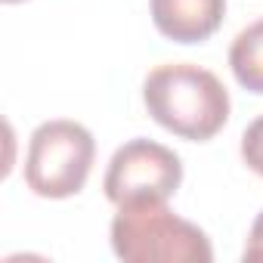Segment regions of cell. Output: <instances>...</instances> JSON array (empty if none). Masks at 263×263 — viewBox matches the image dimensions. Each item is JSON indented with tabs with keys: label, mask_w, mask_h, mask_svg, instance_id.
Here are the masks:
<instances>
[{
	"label": "cell",
	"mask_w": 263,
	"mask_h": 263,
	"mask_svg": "<svg viewBox=\"0 0 263 263\" xmlns=\"http://www.w3.org/2000/svg\"><path fill=\"white\" fill-rule=\"evenodd\" d=\"M149 115L189 143L214 140L229 121V93L220 78L192 62H171L149 71L143 84Z\"/></svg>",
	"instance_id": "1"
},
{
	"label": "cell",
	"mask_w": 263,
	"mask_h": 263,
	"mask_svg": "<svg viewBox=\"0 0 263 263\" xmlns=\"http://www.w3.org/2000/svg\"><path fill=\"white\" fill-rule=\"evenodd\" d=\"M111 251L127 263H211V238L177 217L167 201L118 208L111 220Z\"/></svg>",
	"instance_id": "2"
},
{
	"label": "cell",
	"mask_w": 263,
	"mask_h": 263,
	"mask_svg": "<svg viewBox=\"0 0 263 263\" xmlns=\"http://www.w3.org/2000/svg\"><path fill=\"white\" fill-rule=\"evenodd\" d=\"M96 158V140L78 121H44L25 155V183L41 198H71L84 189Z\"/></svg>",
	"instance_id": "3"
},
{
	"label": "cell",
	"mask_w": 263,
	"mask_h": 263,
	"mask_svg": "<svg viewBox=\"0 0 263 263\" xmlns=\"http://www.w3.org/2000/svg\"><path fill=\"white\" fill-rule=\"evenodd\" d=\"M183 183V161L174 149L152 140L124 143L105 171L102 189L115 208L140 201H167Z\"/></svg>",
	"instance_id": "4"
},
{
	"label": "cell",
	"mask_w": 263,
	"mask_h": 263,
	"mask_svg": "<svg viewBox=\"0 0 263 263\" xmlns=\"http://www.w3.org/2000/svg\"><path fill=\"white\" fill-rule=\"evenodd\" d=\"M226 16V0H152V22L174 44L208 41Z\"/></svg>",
	"instance_id": "5"
},
{
	"label": "cell",
	"mask_w": 263,
	"mask_h": 263,
	"mask_svg": "<svg viewBox=\"0 0 263 263\" xmlns=\"http://www.w3.org/2000/svg\"><path fill=\"white\" fill-rule=\"evenodd\" d=\"M229 68L245 90L263 96V19L235 34L229 47Z\"/></svg>",
	"instance_id": "6"
},
{
	"label": "cell",
	"mask_w": 263,
	"mask_h": 263,
	"mask_svg": "<svg viewBox=\"0 0 263 263\" xmlns=\"http://www.w3.org/2000/svg\"><path fill=\"white\" fill-rule=\"evenodd\" d=\"M241 158L254 174L263 177V115L251 121L248 130L241 134Z\"/></svg>",
	"instance_id": "7"
},
{
	"label": "cell",
	"mask_w": 263,
	"mask_h": 263,
	"mask_svg": "<svg viewBox=\"0 0 263 263\" xmlns=\"http://www.w3.org/2000/svg\"><path fill=\"white\" fill-rule=\"evenodd\" d=\"M245 260H263V211L257 214L251 232H248V241H245V251H241Z\"/></svg>",
	"instance_id": "8"
},
{
	"label": "cell",
	"mask_w": 263,
	"mask_h": 263,
	"mask_svg": "<svg viewBox=\"0 0 263 263\" xmlns=\"http://www.w3.org/2000/svg\"><path fill=\"white\" fill-rule=\"evenodd\" d=\"M4 4H22V0H4Z\"/></svg>",
	"instance_id": "9"
}]
</instances>
